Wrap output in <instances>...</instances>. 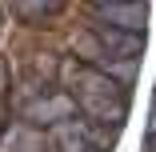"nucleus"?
Here are the masks:
<instances>
[{"mask_svg":"<svg viewBox=\"0 0 156 152\" xmlns=\"http://www.w3.org/2000/svg\"><path fill=\"white\" fill-rule=\"evenodd\" d=\"M76 96L72 92H36V96H28L20 104V120H28V124H40V128H52L56 120H64V116H76Z\"/></svg>","mask_w":156,"mask_h":152,"instance_id":"f257e3e1","label":"nucleus"},{"mask_svg":"<svg viewBox=\"0 0 156 152\" xmlns=\"http://www.w3.org/2000/svg\"><path fill=\"white\" fill-rule=\"evenodd\" d=\"M0 152H60L52 132L40 124H28V120H16L12 128L0 132Z\"/></svg>","mask_w":156,"mask_h":152,"instance_id":"f03ea898","label":"nucleus"},{"mask_svg":"<svg viewBox=\"0 0 156 152\" xmlns=\"http://www.w3.org/2000/svg\"><path fill=\"white\" fill-rule=\"evenodd\" d=\"M92 20L116 24V28H132V32H144V24H148V0H116V4H96Z\"/></svg>","mask_w":156,"mask_h":152,"instance_id":"7ed1b4c3","label":"nucleus"},{"mask_svg":"<svg viewBox=\"0 0 156 152\" xmlns=\"http://www.w3.org/2000/svg\"><path fill=\"white\" fill-rule=\"evenodd\" d=\"M92 32H96V40H100L112 56H128V60H140V56H144V32L116 28V24H100V20H92Z\"/></svg>","mask_w":156,"mask_h":152,"instance_id":"20e7f679","label":"nucleus"},{"mask_svg":"<svg viewBox=\"0 0 156 152\" xmlns=\"http://www.w3.org/2000/svg\"><path fill=\"white\" fill-rule=\"evenodd\" d=\"M80 112L88 120H100V124H116L120 128V120L124 112H128V104H124V96H76Z\"/></svg>","mask_w":156,"mask_h":152,"instance_id":"39448f33","label":"nucleus"},{"mask_svg":"<svg viewBox=\"0 0 156 152\" xmlns=\"http://www.w3.org/2000/svg\"><path fill=\"white\" fill-rule=\"evenodd\" d=\"M52 140H56V148L60 152H96L88 144V136H84V124L76 116H64V120H56L52 124Z\"/></svg>","mask_w":156,"mask_h":152,"instance_id":"423d86ee","label":"nucleus"},{"mask_svg":"<svg viewBox=\"0 0 156 152\" xmlns=\"http://www.w3.org/2000/svg\"><path fill=\"white\" fill-rule=\"evenodd\" d=\"M64 4H68V0H12V8H16L20 20H48Z\"/></svg>","mask_w":156,"mask_h":152,"instance_id":"0eeeda50","label":"nucleus"},{"mask_svg":"<svg viewBox=\"0 0 156 152\" xmlns=\"http://www.w3.org/2000/svg\"><path fill=\"white\" fill-rule=\"evenodd\" d=\"M80 124H84V136H88V144L96 152H108L116 144V124L108 128V124H100V120H80Z\"/></svg>","mask_w":156,"mask_h":152,"instance_id":"6e6552de","label":"nucleus"},{"mask_svg":"<svg viewBox=\"0 0 156 152\" xmlns=\"http://www.w3.org/2000/svg\"><path fill=\"white\" fill-rule=\"evenodd\" d=\"M4 88H8V64L0 60V96H4Z\"/></svg>","mask_w":156,"mask_h":152,"instance_id":"1a4fd4ad","label":"nucleus"},{"mask_svg":"<svg viewBox=\"0 0 156 152\" xmlns=\"http://www.w3.org/2000/svg\"><path fill=\"white\" fill-rule=\"evenodd\" d=\"M148 152H156V132H148Z\"/></svg>","mask_w":156,"mask_h":152,"instance_id":"9d476101","label":"nucleus"},{"mask_svg":"<svg viewBox=\"0 0 156 152\" xmlns=\"http://www.w3.org/2000/svg\"><path fill=\"white\" fill-rule=\"evenodd\" d=\"M0 132H4V100H0Z\"/></svg>","mask_w":156,"mask_h":152,"instance_id":"9b49d317","label":"nucleus"},{"mask_svg":"<svg viewBox=\"0 0 156 152\" xmlns=\"http://www.w3.org/2000/svg\"><path fill=\"white\" fill-rule=\"evenodd\" d=\"M96 4H116V0H92V8H96Z\"/></svg>","mask_w":156,"mask_h":152,"instance_id":"f8f14e48","label":"nucleus"},{"mask_svg":"<svg viewBox=\"0 0 156 152\" xmlns=\"http://www.w3.org/2000/svg\"><path fill=\"white\" fill-rule=\"evenodd\" d=\"M148 132H156V112H152V124H148Z\"/></svg>","mask_w":156,"mask_h":152,"instance_id":"ddd939ff","label":"nucleus"},{"mask_svg":"<svg viewBox=\"0 0 156 152\" xmlns=\"http://www.w3.org/2000/svg\"><path fill=\"white\" fill-rule=\"evenodd\" d=\"M152 112H156V96H152Z\"/></svg>","mask_w":156,"mask_h":152,"instance_id":"4468645a","label":"nucleus"}]
</instances>
